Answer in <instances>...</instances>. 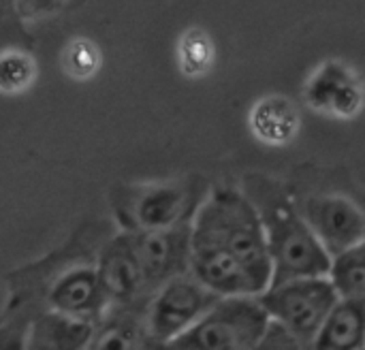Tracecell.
<instances>
[{
  "instance_id": "10",
  "label": "cell",
  "mask_w": 365,
  "mask_h": 350,
  "mask_svg": "<svg viewBox=\"0 0 365 350\" xmlns=\"http://www.w3.org/2000/svg\"><path fill=\"white\" fill-rule=\"evenodd\" d=\"M107 302L109 299L103 291L98 272L90 267L71 269L68 274L60 276L49 291V304L56 312L83 321L101 314Z\"/></svg>"
},
{
  "instance_id": "18",
  "label": "cell",
  "mask_w": 365,
  "mask_h": 350,
  "mask_svg": "<svg viewBox=\"0 0 365 350\" xmlns=\"http://www.w3.org/2000/svg\"><path fill=\"white\" fill-rule=\"evenodd\" d=\"M66 71L75 77H90L98 68V51L90 41H73L64 56Z\"/></svg>"
},
{
  "instance_id": "1",
  "label": "cell",
  "mask_w": 365,
  "mask_h": 350,
  "mask_svg": "<svg viewBox=\"0 0 365 350\" xmlns=\"http://www.w3.org/2000/svg\"><path fill=\"white\" fill-rule=\"evenodd\" d=\"M242 190L252 201L265 231L272 259V284L302 276L329 274L331 254L319 242L282 182L252 173L244 180Z\"/></svg>"
},
{
  "instance_id": "9",
  "label": "cell",
  "mask_w": 365,
  "mask_h": 350,
  "mask_svg": "<svg viewBox=\"0 0 365 350\" xmlns=\"http://www.w3.org/2000/svg\"><path fill=\"white\" fill-rule=\"evenodd\" d=\"M308 103L340 118H351L364 103V90L355 79L353 71L340 62H329L319 68L308 86Z\"/></svg>"
},
{
  "instance_id": "14",
  "label": "cell",
  "mask_w": 365,
  "mask_h": 350,
  "mask_svg": "<svg viewBox=\"0 0 365 350\" xmlns=\"http://www.w3.org/2000/svg\"><path fill=\"white\" fill-rule=\"evenodd\" d=\"M94 327L90 321L56 312L41 319L32 331L34 349H81L90 344Z\"/></svg>"
},
{
  "instance_id": "13",
  "label": "cell",
  "mask_w": 365,
  "mask_h": 350,
  "mask_svg": "<svg viewBox=\"0 0 365 350\" xmlns=\"http://www.w3.org/2000/svg\"><path fill=\"white\" fill-rule=\"evenodd\" d=\"M250 128L259 141L282 145L289 143L299 130V113L289 98L267 96L255 105L250 113Z\"/></svg>"
},
{
  "instance_id": "22",
  "label": "cell",
  "mask_w": 365,
  "mask_h": 350,
  "mask_svg": "<svg viewBox=\"0 0 365 350\" xmlns=\"http://www.w3.org/2000/svg\"><path fill=\"white\" fill-rule=\"evenodd\" d=\"M364 312H365V299H364Z\"/></svg>"
},
{
  "instance_id": "11",
  "label": "cell",
  "mask_w": 365,
  "mask_h": 350,
  "mask_svg": "<svg viewBox=\"0 0 365 350\" xmlns=\"http://www.w3.org/2000/svg\"><path fill=\"white\" fill-rule=\"evenodd\" d=\"M312 349L359 350L365 349L364 302L340 297L329 310L323 327L319 329Z\"/></svg>"
},
{
  "instance_id": "15",
  "label": "cell",
  "mask_w": 365,
  "mask_h": 350,
  "mask_svg": "<svg viewBox=\"0 0 365 350\" xmlns=\"http://www.w3.org/2000/svg\"><path fill=\"white\" fill-rule=\"evenodd\" d=\"M329 278L340 297L365 299V240L331 259Z\"/></svg>"
},
{
  "instance_id": "21",
  "label": "cell",
  "mask_w": 365,
  "mask_h": 350,
  "mask_svg": "<svg viewBox=\"0 0 365 350\" xmlns=\"http://www.w3.org/2000/svg\"><path fill=\"white\" fill-rule=\"evenodd\" d=\"M13 2H15V0H0V11H2V9H6V6H11Z\"/></svg>"
},
{
  "instance_id": "6",
  "label": "cell",
  "mask_w": 365,
  "mask_h": 350,
  "mask_svg": "<svg viewBox=\"0 0 365 350\" xmlns=\"http://www.w3.org/2000/svg\"><path fill=\"white\" fill-rule=\"evenodd\" d=\"M222 295L207 289L190 272L167 280L148 302L145 346H167L190 329Z\"/></svg>"
},
{
  "instance_id": "7",
  "label": "cell",
  "mask_w": 365,
  "mask_h": 350,
  "mask_svg": "<svg viewBox=\"0 0 365 350\" xmlns=\"http://www.w3.org/2000/svg\"><path fill=\"white\" fill-rule=\"evenodd\" d=\"M297 207L331 259L365 240V205L344 192H314Z\"/></svg>"
},
{
  "instance_id": "2",
  "label": "cell",
  "mask_w": 365,
  "mask_h": 350,
  "mask_svg": "<svg viewBox=\"0 0 365 350\" xmlns=\"http://www.w3.org/2000/svg\"><path fill=\"white\" fill-rule=\"evenodd\" d=\"M190 235L235 257L252 278L259 295L272 284V259L267 252L265 231L244 190H210L190 222Z\"/></svg>"
},
{
  "instance_id": "8",
  "label": "cell",
  "mask_w": 365,
  "mask_h": 350,
  "mask_svg": "<svg viewBox=\"0 0 365 350\" xmlns=\"http://www.w3.org/2000/svg\"><path fill=\"white\" fill-rule=\"evenodd\" d=\"M96 272L107 299L113 304H148L154 295L130 231L115 237L103 250Z\"/></svg>"
},
{
  "instance_id": "3",
  "label": "cell",
  "mask_w": 365,
  "mask_h": 350,
  "mask_svg": "<svg viewBox=\"0 0 365 350\" xmlns=\"http://www.w3.org/2000/svg\"><path fill=\"white\" fill-rule=\"evenodd\" d=\"M269 314L259 295L220 297L190 329L167 344L178 350H250L259 349Z\"/></svg>"
},
{
  "instance_id": "12",
  "label": "cell",
  "mask_w": 365,
  "mask_h": 350,
  "mask_svg": "<svg viewBox=\"0 0 365 350\" xmlns=\"http://www.w3.org/2000/svg\"><path fill=\"white\" fill-rule=\"evenodd\" d=\"M118 306L120 308L113 314H109L101 327H94L90 349L126 350L143 346L148 342L145 310L135 312V306L141 304H118Z\"/></svg>"
},
{
  "instance_id": "20",
  "label": "cell",
  "mask_w": 365,
  "mask_h": 350,
  "mask_svg": "<svg viewBox=\"0 0 365 350\" xmlns=\"http://www.w3.org/2000/svg\"><path fill=\"white\" fill-rule=\"evenodd\" d=\"M68 0H15V9L21 17H41L66 6Z\"/></svg>"
},
{
  "instance_id": "4",
  "label": "cell",
  "mask_w": 365,
  "mask_h": 350,
  "mask_svg": "<svg viewBox=\"0 0 365 350\" xmlns=\"http://www.w3.org/2000/svg\"><path fill=\"white\" fill-rule=\"evenodd\" d=\"M269 319L289 327L306 349H312L319 329L329 310L338 304L340 293L327 276H302L269 284L259 295Z\"/></svg>"
},
{
  "instance_id": "19",
  "label": "cell",
  "mask_w": 365,
  "mask_h": 350,
  "mask_svg": "<svg viewBox=\"0 0 365 350\" xmlns=\"http://www.w3.org/2000/svg\"><path fill=\"white\" fill-rule=\"evenodd\" d=\"M259 349H306L304 344H302V340L289 329V327H284L282 323H278V321H274V319H269V323H267V327H265V334H263V338H261V344H259Z\"/></svg>"
},
{
  "instance_id": "16",
  "label": "cell",
  "mask_w": 365,
  "mask_h": 350,
  "mask_svg": "<svg viewBox=\"0 0 365 350\" xmlns=\"http://www.w3.org/2000/svg\"><path fill=\"white\" fill-rule=\"evenodd\" d=\"M36 75V64L28 53L6 51L0 56V90L2 92H21L26 90Z\"/></svg>"
},
{
  "instance_id": "5",
  "label": "cell",
  "mask_w": 365,
  "mask_h": 350,
  "mask_svg": "<svg viewBox=\"0 0 365 350\" xmlns=\"http://www.w3.org/2000/svg\"><path fill=\"white\" fill-rule=\"evenodd\" d=\"M207 192L199 177L150 184L133 188L115 210L133 231H163L192 222Z\"/></svg>"
},
{
  "instance_id": "17",
  "label": "cell",
  "mask_w": 365,
  "mask_h": 350,
  "mask_svg": "<svg viewBox=\"0 0 365 350\" xmlns=\"http://www.w3.org/2000/svg\"><path fill=\"white\" fill-rule=\"evenodd\" d=\"M180 58H182L184 73H201L212 58V45H210L207 34L188 32L182 41Z\"/></svg>"
}]
</instances>
